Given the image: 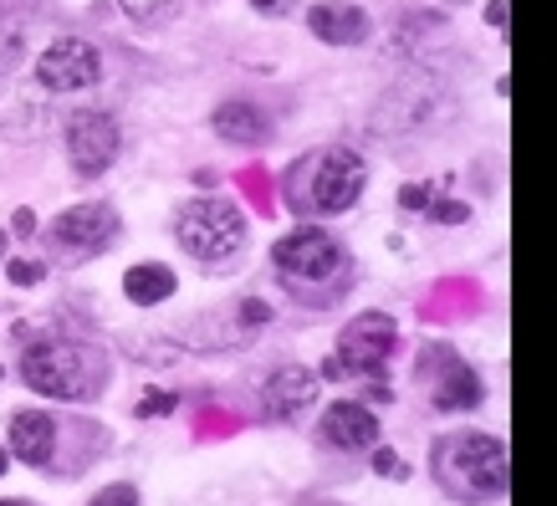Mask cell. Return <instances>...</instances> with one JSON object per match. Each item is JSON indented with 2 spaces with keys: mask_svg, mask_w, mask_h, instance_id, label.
<instances>
[{
  "mask_svg": "<svg viewBox=\"0 0 557 506\" xmlns=\"http://www.w3.org/2000/svg\"><path fill=\"white\" fill-rule=\"evenodd\" d=\"M271 267L282 276V292L302 307H333L354 287V256L333 231L297 225L271 246Z\"/></svg>",
  "mask_w": 557,
  "mask_h": 506,
  "instance_id": "6da1fadb",
  "label": "cell"
},
{
  "mask_svg": "<svg viewBox=\"0 0 557 506\" xmlns=\"http://www.w3.org/2000/svg\"><path fill=\"white\" fill-rule=\"evenodd\" d=\"M460 113L456 77H445L440 67H409L399 83L384 87V98L373 102L369 134L384 144H405V138H424L445 128Z\"/></svg>",
  "mask_w": 557,
  "mask_h": 506,
  "instance_id": "7a4b0ae2",
  "label": "cell"
},
{
  "mask_svg": "<svg viewBox=\"0 0 557 506\" xmlns=\"http://www.w3.org/2000/svg\"><path fill=\"white\" fill-rule=\"evenodd\" d=\"M430 471H435V486L460 506H481V502H502L511 481V460L507 445L496 435H481V430H456V435L435 440L430 451Z\"/></svg>",
  "mask_w": 557,
  "mask_h": 506,
  "instance_id": "3957f363",
  "label": "cell"
},
{
  "mask_svg": "<svg viewBox=\"0 0 557 506\" xmlns=\"http://www.w3.org/2000/svg\"><path fill=\"white\" fill-rule=\"evenodd\" d=\"M21 379H26V388L47 394V399L83 405V399H98L102 384H108V354L83 343V337L41 333L21 354Z\"/></svg>",
  "mask_w": 557,
  "mask_h": 506,
  "instance_id": "277c9868",
  "label": "cell"
},
{
  "mask_svg": "<svg viewBox=\"0 0 557 506\" xmlns=\"http://www.w3.org/2000/svg\"><path fill=\"white\" fill-rule=\"evenodd\" d=\"M282 189H287L292 210L307 220L343 215V210H354V205L363 200V189H369V164H363L354 149H343V144L312 149L287 169Z\"/></svg>",
  "mask_w": 557,
  "mask_h": 506,
  "instance_id": "5b68a950",
  "label": "cell"
},
{
  "mask_svg": "<svg viewBox=\"0 0 557 506\" xmlns=\"http://www.w3.org/2000/svg\"><path fill=\"white\" fill-rule=\"evenodd\" d=\"M174 240L200 267H231L246 251V240H251V220H246V210L236 200L205 195V200H189L174 215Z\"/></svg>",
  "mask_w": 557,
  "mask_h": 506,
  "instance_id": "8992f818",
  "label": "cell"
},
{
  "mask_svg": "<svg viewBox=\"0 0 557 506\" xmlns=\"http://www.w3.org/2000/svg\"><path fill=\"white\" fill-rule=\"evenodd\" d=\"M113 236H119V210L108 200H83L47 225V256L62 267H83L98 251H108Z\"/></svg>",
  "mask_w": 557,
  "mask_h": 506,
  "instance_id": "52a82bcc",
  "label": "cell"
},
{
  "mask_svg": "<svg viewBox=\"0 0 557 506\" xmlns=\"http://www.w3.org/2000/svg\"><path fill=\"white\" fill-rule=\"evenodd\" d=\"M102 77V51L83 36H57L32 67V83L41 92H87Z\"/></svg>",
  "mask_w": 557,
  "mask_h": 506,
  "instance_id": "ba28073f",
  "label": "cell"
},
{
  "mask_svg": "<svg viewBox=\"0 0 557 506\" xmlns=\"http://www.w3.org/2000/svg\"><path fill=\"white\" fill-rule=\"evenodd\" d=\"M62 138H67V159H72V174L77 180H98V174H108L113 169V159H119V119H108V113H98V108H87V113H72L67 128H62Z\"/></svg>",
  "mask_w": 557,
  "mask_h": 506,
  "instance_id": "9c48e42d",
  "label": "cell"
},
{
  "mask_svg": "<svg viewBox=\"0 0 557 506\" xmlns=\"http://www.w3.org/2000/svg\"><path fill=\"white\" fill-rule=\"evenodd\" d=\"M399 348V328L388 312H358L338 333V363L343 373H379Z\"/></svg>",
  "mask_w": 557,
  "mask_h": 506,
  "instance_id": "30bf717a",
  "label": "cell"
},
{
  "mask_svg": "<svg viewBox=\"0 0 557 506\" xmlns=\"http://www.w3.org/2000/svg\"><path fill=\"white\" fill-rule=\"evenodd\" d=\"M318 369H307V363H282V369L267 379L261 388V405H267L271 420H297L307 405H318Z\"/></svg>",
  "mask_w": 557,
  "mask_h": 506,
  "instance_id": "8fae6325",
  "label": "cell"
},
{
  "mask_svg": "<svg viewBox=\"0 0 557 506\" xmlns=\"http://www.w3.org/2000/svg\"><path fill=\"white\" fill-rule=\"evenodd\" d=\"M307 32L318 36V41H327V47H363L373 21H369V11H358L348 0H322V5L307 11Z\"/></svg>",
  "mask_w": 557,
  "mask_h": 506,
  "instance_id": "7c38bea8",
  "label": "cell"
},
{
  "mask_svg": "<svg viewBox=\"0 0 557 506\" xmlns=\"http://www.w3.org/2000/svg\"><path fill=\"white\" fill-rule=\"evenodd\" d=\"M322 440L338 445V451H373L379 445V420H373L369 405L338 399V405L322 409Z\"/></svg>",
  "mask_w": 557,
  "mask_h": 506,
  "instance_id": "4fadbf2b",
  "label": "cell"
},
{
  "mask_svg": "<svg viewBox=\"0 0 557 506\" xmlns=\"http://www.w3.org/2000/svg\"><path fill=\"white\" fill-rule=\"evenodd\" d=\"M57 128V113H51L47 102H36L32 92H21V87H0V138H47Z\"/></svg>",
  "mask_w": 557,
  "mask_h": 506,
  "instance_id": "5bb4252c",
  "label": "cell"
},
{
  "mask_svg": "<svg viewBox=\"0 0 557 506\" xmlns=\"http://www.w3.org/2000/svg\"><path fill=\"white\" fill-rule=\"evenodd\" d=\"M5 451L21 466H51V456H57V420H51L47 409H21L16 420H11Z\"/></svg>",
  "mask_w": 557,
  "mask_h": 506,
  "instance_id": "9a60e30c",
  "label": "cell"
},
{
  "mask_svg": "<svg viewBox=\"0 0 557 506\" xmlns=\"http://www.w3.org/2000/svg\"><path fill=\"white\" fill-rule=\"evenodd\" d=\"M210 123H215V134L225 138V144H236V149H261V144H271V134H276V123L267 119V108H256V102H246V98L220 102Z\"/></svg>",
  "mask_w": 557,
  "mask_h": 506,
  "instance_id": "2e32d148",
  "label": "cell"
},
{
  "mask_svg": "<svg viewBox=\"0 0 557 506\" xmlns=\"http://www.w3.org/2000/svg\"><path fill=\"white\" fill-rule=\"evenodd\" d=\"M174 287H180V276H174L164 261H138V267L123 271V297L134 307H159L170 303Z\"/></svg>",
  "mask_w": 557,
  "mask_h": 506,
  "instance_id": "e0dca14e",
  "label": "cell"
},
{
  "mask_svg": "<svg viewBox=\"0 0 557 506\" xmlns=\"http://www.w3.org/2000/svg\"><path fill=\"white\" fill-rule=\"evenodd\" d=\"M481 399H486L481 373H475L471 363L450 358V363H445V373H440V384H435V409H475Z\"/></svg>",
  "mask_w": 557,
  "mask_h": 506,
  "instance_id": "ac0fdd59",
  "label": "cell"
},
{
  "mask_svg": "<svg viewBox=\"0 0 557 506\" xmlns=\"http://www.w3.org/2000/svg\"><path fill=\"white\" fill-rule=\"evenodd\" d=\"M119 11L134 21V26L159 32V26H170V21L180 16V0H119Z\"/></svg>",
  "mask_w": 557,
  "mask_h": 506,
  "instance_id": "d6986e66",
  "label": "cell"
},
{
  "mask_svg": "<svg viewBox=\"0 0 557 506\" xmlns=\"http://www.w3.org/2000/svg\"><path fill=\"white\" fill-rule=\"evenodd\" d=\"M0 267H5V276H11L16 287H36V282L47 276V261H32V256H5Z\"/></svg>",
  "mask_w": 557,
  "mask_h": 506,
  "instance_id": "ffe728a7",
  "label": "cell"
},
{
  "mask_svg": "<svg viewBox=\"0 0 557 506\" xmlns=\"http://www.w3.org/2000/svg\"><path fill=\"white\" fill-rule=\"evenodd\" d=\"M21 32H0V83H5V77H11V72H16V62H21Z\"/></svg>",
  "mask_w": 557,
  "mask_h": 506,
  "instance_id": "44dd1931",
  "label": "cell"
},
{
  "mask_svg": "<svg viewBox=\"0 0 557 506\" xmlns=\"http://www.w3.org/2000/svg\"><path fill=\"white\" fill-rule=\"evenodd\" d=\"M430 210V220H440V225H460V220H471V205H460V200H435V205H424Z\"/></svg>",
  "mask_w": 557,
  "mask_h": 506,
  "instance_id": "7402d4cb",
  "label": "cell"
},
{
  "mask_svg": "<svg viewBox=\"0 0 557 506\" xmlns=\"http://www.w3.org/2000/svg\"><path fill=\"white\" fill-rule=\"evenodd\" d=\"M373 471H379V476H399V481H405L409 466L394 456V451H379V445H373Z\"/></svg>",
  "mask_w": 557,
  "mask_h": 506,
  "instance_id": "603a6c76",
  "label": "cell"
},
{
  "mask_svg": "<svg viewBox=\"0 0 557 506\" xmlns=\"http://www.w3.org/2000/svg\"><path fill=\"white\" fill-rule=\"evenodd\" d=\"M174 409V394H144V399H138V415H144V420H153V415H170Z\"/></svg>",
  "mask_w": 557,
  "mask_h": 506,
  "instance_id": "cb8c5ba5",
  "label": "cell"
},
{
  "mask_svg": "<svg viewBox=\"0 0 557 506\" xmlns=\"http://www.w3.org/2000/svg\"><path fill=\"white\" fill-rule=\"evenodd\" d=\"M92 506H138V491L134 486H113V491H102V496H92Z\"/></svg>",
  "mask_w": 557,
  "mask_h": 506,
  "instance_id": "d4e9b609",
  "label": "cell"
},
{
  "mask_svg": "<svg viewBox=\"0 0 557 506\" xmlns=\"http://www.w3.org/2000/svg\"><path fill=\"white\" fill-rule=\"evenodd\" d=\"M430 195H435L430 185H409L405 195H399V205H405V210H424V205H430Z\"/></svg>",
  "mask_w": 557,
  "mask_h": 506,
  "instance_id": "484cf974",
  "label": "cell"
},
{
  "mask_svg": "<svg viewBox=\"0 0 557 506\" xmlns=\"http://www.w3.org/2000/svg\"><path fill=\"white\" fill-rule=\"evenodd\" d=\"M11 231H16V236H32V231H36V215H32V210H16Z\"/></svg>",
  "mask_w": 557,
  "mask_h": 506,
  "instance_id": "4316f807",
  "label": "cell"
},
{
  "mask_svg": "<svg viewBox=\"0 0 557 506\" xmlns=\"http://www.w3.org/2000/svg\"><path fill=\"white\" fill-rule=\"evenodd\" d=\"M486 21L496 26V32H502V26H507V0H491V5H486Z\"/></svg>",
  "mask_w": 557,
  "mask_h": 506,
  "instance_id": "83f0119b",
  "label": "cell"
},
{
  "mask_svg": "<svg viewBox=\"0 0 557 506\" xmlns=\"http://www.w3.org/2000/svg\"><path fill=\"white\" fill-rule=\"evenodd\" d=\"M5 466H11V451H5V445H0V476H5Z\"/></svg>",
  "mask_w": 557,
  "mask_h": 506,
  "instance_id": "f1b7e54d",
  "label": "cell"
},
{
  "mask_svg": "<svg viewBox=\"0 0 557 506\" xmlns=\"http://www.w3.org/2000/svg\"><path fill=\"white\" fill-rule=\"evenodd\" d=\"M251 5H261V11H271V5H282V0H251Z\"/></svg>",
  "mask_w": 557,
  "mask_h": 506,
  "instance_id": "f546056e",
  "label": "cell"
},
{
  "mask_svg": "<svg viewBox=\"0 0 557 506\" xmlns=\"http://www.w3.org/2000/svg\"><path fill=\"white\" fill-rule=\"evenodd\" d=\"M5 246H11V236H5V231H0V261H5Z\"/></svg>",
  "mask_w": 557,
  "mask_h": 506,
  "instance_id": "4dcf8cb0",
  "label": "cell"
},
{
  "mask_svg": "<svg viewBox=\"0 0 557 506\" xmlns=\"http://www.w3.org/2000/svg\"><path fill=\"white\" fill-rule=\"evenodd\" d=\"M0 506H32V502H0Z\"/></svg>",
  "mask_w": 557,
  "mask_h": 506,
  "instance_id": "1f68e13d",
  "label": "cell"
}]
</instances>
